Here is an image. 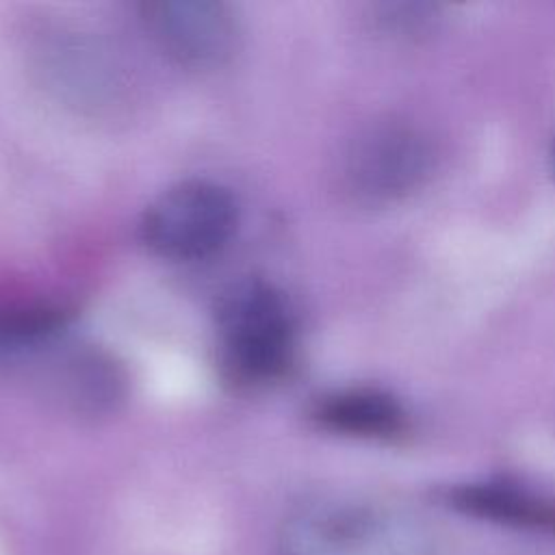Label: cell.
<instances>
[{
    "instance_id": "obj_2",
    "label": "cell",
    "mask_w": 555,
    "mask_h": 555,
    "mask_svg": "<svg viewBox=\"0 0 555 555\" xmlns=\"http://www.w3.org/2000/svg\"><path fill=\"white\" fill-rule=\"evenodd\" d=\"M217 334L223 364L238 382H269L291 364L293 317L284 297L264 282H238L221 295Z\"/></svg>"
},
{
    "instance_id": "obj_8",
    "label": "cell",
    "mask_w": 555,
    "mask_h": 555,
    "mask_svg": "<svg viewBox=\"0 0 555 555\" xmlns=\"http://www.w3.org/2000/svg\"><path fill=\"white\" fill-rule=\"evenodd\" d=\"M449 499L468 514L501 522L555 525V509L548 503L507 483H466L455 488Z\"/></svg>"
},
{
    "instance_id": "obj_1",
    "label": "cell",
    "mask_w": 555,
    "mask_h": 555,
    "mask_svg": "<svg viewBox=\"0 0 555 555\" xmlns=\"http://www.w3.org/2000/svg\"><path fill=\"white\" fill-rule=\"evenodd\" d=\"M278 555H431V538L416 518L384 501L317 494L282 518Z\"/></svg>"
},
{
    "instance_id": "obj_3",
    "label": "cell",
    "mask_w": 555,
    "mask_h": 555,
    "mask_svg": "<svg viewBox=\"0 0 555 555\" xmlns=\"http://www.w3.org/2000/svg\"><path fill=\"white\" fill-rule=\"evenodd\" d=\"M434 169L429 137L399 119L362 128L340 160V184L362 206H386L418 191Z\"/></svg>"
},
{
    "instance_id": "obj_9",
    "label": "cell",
    "mask_w": 555,
    "mask_h": 555,
    "mask_svg": "<svg viewBox=\"0 0 555 555\" xmlns=\"http://www.w3.org/2000/svg\"><path fill=\"white\" fill-rule=\"evenodd\" d=\"M67 314L52 306H2L0 308V364L22 356L30 347L61 334Z\"/></svg>"
},
{
    "instance_id": "obj_7",
    "label": "cell",
    "mask_w": 555,
    "mask_h": 555,
    "mask_svg": "<svg viewBox=\"0 0 555 555\" xmlns=\"http://www.w3.org/2000/svg\"><path fill=\"white\" fill-rule=\"evenodd\" d=\"M312 421L327 431L366 440H392L410 427L405 408L377 388H343L323 395L312 408Z\"/></svg>"
},
{
    "instance_id": "obj_5",
    "label": "cell",
    "mask_w": 555,
    "mask_h": 555,
    "mask_svg": "<svg viewBox=\"0 0 555 555\" xmlns=\"http://www.w3.org/2000/svg\"><path fill=\"white\" fill-rule=\"evenodd\" d=\"M26 375L43 395L74 412L111 410L124 395V371L104 351L67 343L63 332L4 364Z\"/></svg>"
},
{
    "instance_id": "obj_10",
    "label": "cell",
    "mask_w": 555,
    "mask_h": 555,
    "mask_svg": "<svg viewBox=\"0 0 555 555\" xmlns=\"http://www.w3.org/2000/svg\"><path fill=\"white\" fill-rule=\"evenodd\" d=\"M551 167L555 171V143H553V150H551Z\"/></svg>"
},
{
    "instance_id": "obj_6",
    "label": "cell",
    "mask_w": 555,
    "mask_h": 555,
    "mask_svg": "<svg viewBox=\"0 0 555 555\" xmlns=\"http://www.w3.org/2000/svg\"><path fill=\"white\" fill-rule=\"evenodd\" d=\"M141 22L167 56L195 69L223 65L238 46L236 17L212 0L143 2Z\"/></svg>"
},
{
    "instance_id": "obj_4",
    "label": "cell",
    "mask_w": 555,
    "mask_h": 555,
    "mask_svg": "<svg viewBox=\"0 0 555 555\" xmlns=\"http://www.w3.org/2000/svg\"><path fill=\"white\" fill-rule=\"evenodd\" d=\"M236 228V202L210 180H184L143 212L141 238L158 256L197 260L219 251Z\"/></svg>"
}]
</instances>
